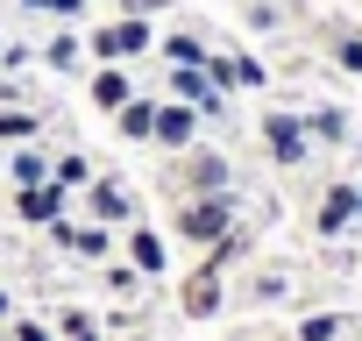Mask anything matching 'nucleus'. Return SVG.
<instances>
[{"label": "nucleus", "mask_w": 362, "mask_h": 341, "mask_svg": "<svg viewBox=\"0 0 362 341\" xmlns=\"http://www.w3.org/2000/svg\"><path fill=\"white\" fill-rule=\"evenodd\" d=\"M228 228H235V192H199V200H177V214H170V235L185 242V249H214Z\"/></svg>", "instance_id": "f257e3e1"}, {"label": "nucleus", "mask_w": 362, "mask_h": 341, "mask_svg": "<svg viewBox=\"0 0 362 341\" xmlns=\"http://www.w3.org/2000/svg\"><path fill=\"white\" fill-rule=\"evenodd\" d=\"M228 178H235V163H228L221 149H199V142H192V149H177L170 192H177V200H199V192H235Z\"/></svg>", "instance_id": "f03ea898"}, {"label": "nucleus", "mask_w": 362, "mask_h": 341, "mask_svg": "<svg viewBox=\"0 0 362 341\" xmlns=\"http://www.w3.org/2000/svg\"><path fill=\"white\" fill-rule=\"evenodd\" d=\"M256 128H263V149H270L277 170H298V163L313 156V135H305L298 114H277V107H270V114H256Z\"/></svg>", "instance_id": "7ed1b4c3"}, {"label": "nucleus", "mask_w": 362, "mask_h": 341, "mask_svg": "<svg viewBox=\"0 0 362 341\" xmlns=\"http://www.w3.org/2000/svg\"><path fill=\"white\" fill-rule=\"evenodd\" d=\"M50 242H57L64 256H78V263H107V256H114V228H107V221H71V214H64V221H50Z\"/></svg>", "instance_id": "20e7f679"}, {"label": "nucleus", "mask_w": 362, "mask_h": 341, "mask_svg": "<svg viewBox=\"0 0 362 341\" xmlns=\"http://www.w3.org/2000/svg\"><path fill=\"white\" fill-rule=\"evenodd\" d=\"M142 50H156L149 15H121L114 29H100V36H93V57H100V64H121V57H142Z\"/></svg>", "instance_id": "39448f33"}, {"label": "nucleus", "mask_w": 362, "mask_h": 341, "mask_svg": "<svg viewBox=\"0 0 362 341\" xmlns=\"http://www.w3.org/2000/svg\"><path fill=\"white\" fill-rule=\"evenodd\" d=\"M199 71H206L221 93H263V86H270V71H263L249 50H206V64H199Z\"/></svg>", "instance_id": "423d86ee"}, {"label": "nucleus", "mask_w": 362, "mask_h": 341, "mask_svg": "<svg viewBox=\"0 0 362 341\" xmlns=\"http://www.w3.org/2000/svg\"><path fill=\"white\" fill-rule=\"evenodd\" d=\"M199 121H206V114L185 107V100H156V128H149V142L177 156V149H192V142H199Z\"/></svg>", "instance_id": "0eeeda50"}, {"label": "nucleus", "mask_w": 362, "mask_h": 341, "mask_svg": "<svg viewBox=\"0 0 362 341\" xmlns=\"http://www.w3.org/2000/svg\"><path fill=\"white\" fill-rule=\"evenodd\" d=\"M348 221H355V178H327V192L313 207V235L334 242V235H348Z\"/></svg>", "instance_id": "6e6552de"}, {"label": "nucleus", "mask_w": 362, "mask_h": 341, "mask_svg": "<svg viewBox=\"0 0 362 341\" xmlns=\"http://www.w3.org/2000/svg\"><path fill=\"white\" fill-rule=\"evenodd\" d=\"M170 100H185V107H199V114H228V93H221L199 64H170Z\"/></svg>", "instance_id": "1a4fd4ad"}, {"label": "nucleus", "mask_w": 362, "mask_h": 341, "mask_svg": "<svg viewBox=\"0 0 362 341\" xmlns=\"http://www.w3.org/2000/svg\"><path fill=\"white\" fill-rule=\"evenodd\" d=\"M228 306V284H221V270H185V291H177V313L185 320H214Z\"/></svg>", "instance_id": "9d476101"}, {"label": "nucleus", "mask_w": 362, "mask_h": 341, "mask_svg": "<svg viewBox=\"0 0 362 341\" xmlns=\"http://www.w3.org/2000/svg\"><path fill=\"white\" fill-rule=\"evenodd\" d=\"M128 263H135L142 277H163V270H170V242H163V228H135V221H128Z\"/></svg>", "instance_id": "9b49d317"}, {"label": "nucleus", "mask_w": 362, "mask_h": 341, "mask_svg": "<svg viewBox=\"0 0 362 341\" xmlns=\"http://www.w3.org/2000/svg\"><path fill=\"white\" fill-rule=\"evenodd\" d=\"M135 93V79H128V64H93V79H86V100L100 107V114H114L121 100Z\"/></svg>", "instance_id": "f8f14e48"}, {"label": "nucleus", "mask_w": 362, "mask_h": 341, "mask_svg": "<svg viewBox=\"0 0 362 341\" xmlns=\"http://www.w3.org/2000/svg\"><path fill=\"white\" fill-rule=\"evenodd\" d=\"M320 43H327V57H334V71H348V79H362V29H348V22H327V29H320Z\"/></svg>", "instance_id": "ddd939ff"}, {"label": "nucleus", "mask_w": 362, "mask_h": 341, "mask_svg": "<svg viewBox=\"0 0 362 341\" xmlns=\"http://www.w3.org/2000/svg\"><path fill=\"white\" fill-rule=\"evenodd\" d=\"M114 128H121V142H149V128H156V100L128 93V100L114 107Z\"/></svg>", "instance_id": "4468645a"}, {"label": "nucleus", "mask_w": 362, "mask_h": 341, "mask_svg": "<svg viewBox=\"0 0 362 341\" xmlns=\"http://www.w3.org/2000/svg\"><path fill=\"white\" fill-rule=\"evenodd\" d=\"M64 200H71V192H57V185H22L15 214H22V221H43V228H50V221H64Z\"/></svg>", "instance_id": "2eb2a0df"}, {"label": "nucleus", "mask_w": 362, "mask_h": 341, "mask_svg": "<svg viewBox=\"0 0 362 341\" xmlns=\"http://www.w3.org/2000/svg\"><path fill=\"white\" fill-rule=\"evenodd\" d=\"M93 178H100V163H93L86 149H64V156L50 163V185H57V192H86Z\"/></svg>", "instance_id": "dca6fc26"}, {"label": "nucleus", "mask_w": 362, "mask_h": 341, "mask_svg": "<svg viewBox=\"0 0 362 341\" xmlns=\"http://www.w3.org/2000/svg\"><path fill=\"white\" fill-rule=\"evenodd\" d=\"M86 192H93V221H107V228H114V221H135V192H121V185H107V178H93Z\"/></svg>", "instance_id": "f3484780"}, {"label": "nucleus", "mask_w": 362, "mask_h": 341, "mask_svg": "<svg viewBox=\"0 0 362 341\" xmlns=\"http://www.w3.org/2000/svg\"><path fill=\"white\" fill-rule=\"evenodd\" d=\"M305 135L327 142V149H341V142H348V114H341V107H313V114H305Z\"/></svg>", "instance_id": "a211bd4d"}, {"label": "nucleus", "mask_w": 362, "mask_h": 341, "mask_svg": "<svg viewBox=\"0 0 362 341\" xmlns=\"http://www.w3.org/2000/svg\"><path fill=\"white\" fill-rule=\"evenodd\" d=\"M8 178H15V192H22V185H50V156H36V149L22 142L15 163H8Z\"/></svg>", "instance_id": "6ab92c4d"}, {"label": "nucleus", "mask_w": 362, "mask_h": 341, "mask_svg": "<svg viewBox=\"0 0 362 341\" xmlns=\"http://www.w3.org/2000/svg\"><path fill=\"white\" fill-rule=\"evenodd\" d=\"M355 320L348 313H313V320H298V341H341Z\"/></svg>", "instance_id": "aec40b11"}, {"label": "nucleus", "mask_w": 362, "mask_h": 341, "mask_svg": "<svg viewBox=\"0 0 362 341\" xmlns=\"http://www.w3.org/2000/svg\"><path fill=\"white\" fill-rule=\"evenodd\" d=\"M36 128H43L36 114H22V107H0V142H15V149H22V142H36Z\"/></svg>", "instance_id": "412c9836"}, {"label": "nucleus", "mask_w": 362, "mask_h": 341, "mask_svg": "<svg viewBox=\"0 0 362 341\" xmlns=\"http://www.w3.org/2000/svg\"><path fill=\"white\" fill-rule=\"evenodd\" d=\"M156 57H163V64H206V43H199V36H163Z\"/></svg>", "instance_id": "4be33fe9"}, {"label": "nucleus", "mask_w": 362, "mask_h": 341, "mask_svg": "<svg viewBox=\"0 0 362 341\" xmlns=\"http://www.w3.org/2000/svg\"><path fill=\"white\" fill-rule=\"evenodd\" d=\"M78 57H86V43H78V36H50V50H43V64H50V71H78Z\"/></svg>", "instance_id": "5701e85b"}, {"label": "nucleus", "mask_w": 362, "mask_h": 341, "mask_svg": "<svg viewBox=\"0 0 362 341\" xmlns=\"http://www.w3.org/2000/svg\"><path fill=\"white\" fill-rule=\"evenodd\" d=\"M242 299H256V306L284 299V270H263V277H249V284H242Z\"/></svg>", "instance_id": "b1692460"}, {"label": "nucleus", "mask_w": 362, "mask_h": 341, "mask_svg": "<svg viewBox=\"0 0 362 341\" xmlns=\"http://www.w3.org/2000/svg\"><path fill=\"white\" fill-rule=\"evenodd\" d=\"M57 334H64V341H100L93 313H78V306H71V313H57Z\"/></svg>", "instance_id": "393cba45"}, {"label": "nucleus", "mask_w": 362, "mask_h": 341, "mask_svg": "<svg viewBox=\"0 0 362 341\" xmlns=\"http://www.w3.org/2000/svg\"><path fill=\"white\" fill-rule=\"evenodd\" d=\"M8 341H57V327H43V320L15 313V320H8Z\"/></svg>", "instance_id": "a878e982"}, {"label": "nucleus", "mask_w": 362, "mask_h": 341, "mask_svg": "<svg viewBox=\"0 0 362 341\" xmlns=\"http://www.w3.org/2000/svg\"><path fill=\"white\" fill-rule=\"evenodd\" d=\"M107 291H128V299H135V291H142V270H135V263H107Z\"/></svg>", "instance_id": "bb28decb"}, {"label": "nucleus", "mask_w": 362, "mask_h": 341, "mask_svg": "<svg viewBox=\"0 0 362 341\" xmlns=\"http://www.w3.org/2000/svg\"><path fill=\"white\" fill-rule=\"evenodd\" d=\"M22 8H43V15H57V22H71V15L86 8V0H22Z\"/></svg>", "instance_id": "cd10ccee"}, {"label": "nucleus", "mask_w": 362, "mask_h": 341, "mask_svg": "<svg viewBox=\"0 0 362 341\" xmlns=\"http://www.w3.org/2000/svg\"><path fill=\"white\" fill-rule=\"evenodd\" d=\"M121 8L128 15H149V8H170V0H121Z\"/></svg>", "instance_id": "c85d7f7f"}, {"label": "nucleus", "mask_w": 362, "mask_h": 341, "mask_svg": "<svg viewBox=\"0 0 362 341\" xmlns=\"http://www.w3.org/2000/svg\"><path fill=\"white\" fill-rule=\"evenodd\" d=\"M0 320H15V299H8V291H0Z\"/></svg>", "instance_id": "c756f323"}, {"label": "nucleus", "mask_w": 362, "mask_h": 341, "mask_svg": "<svg viewBox=\"0 0 362 341\" xmlns=\"http://www.w3.org/2000/svg\"><path fill=\"white\" fill-rule=\"evenodd\" d=\"M355 221H362V178H355Z\"/></svg>", "instance_id": "7c9ffc66"}, {"label": "nucleus", "mask_w": 362, "mask_h": 341, "mask_svg": "<svg viewBox=\"0 0 362 341\" xmlns=\"http://www.w3.org/2000/svg\"><path fill=\"white\" fill-rule=\"evenodd\" d=\"M0 57H8V43H0Z\"/></svg>", "instance_id": "2f4dec72"}, {"label": "nucleus", "mask_w": 362, "mask_h": 341, "mask_svg": "<svg viewBox=\"0 0 362 341\" xmlns=\"http://www.w3.org/2000/svg\"><path fill=\"white\" fill-rule=\"evenodd\" d=\"M355 8H362V0H355Z\"/></svg>", "instance_id": "473e14b6"}]
</instances>
